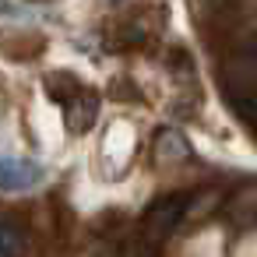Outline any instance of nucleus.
I'll return each mask as SVG.
<instances>
[{"label":"nucleus","instance_id":"1","mask_svg":"<svg viewBox=\"0 0 257 257\" xmlns=\"http://www.w3.org/2000/svg\"><path fill=\"white\" fill-rule=\"evenodd\" d=\"M183 215H187V197H159L148 211H145V218H141V239L148 243V246H159L180 222H183Z\"/></svg>","mask_w":257,"mask_h":257},{"label":"nucleus","instance_id":"2","mask_svg":"<svg viewBox=\"0 0 257 257\" xmlns=\"http://www.w3.org/2000/svg\"><path fill=\"white\" fill-rule=\"evenodd\" d=\"M46 180V166L22 155H0V190L4 194H29Z\"/></svg>","mask_w":257,"mask_h":257},{"label":"nucleus","instance_id":"3","mask_svg":"<svg viewBox=\"0 0 257 257\" xmlns=\"http://www.w3.org/2000/svg\"><path fill=\"white\" fill-rule=\"evenodd\" d=\"M187 155H190V145L180 131L166 127V131L155 134V159L159 162H173V159H187Z\"/></svg>","mask_w":257,"mask_h":257},{"label":"nucleus","instance_id":"4","mask_svg":"<svg viewBox=\"0 0 257 257\" xmlns=\"http://www.w3.org/2000/svg\"><path fill=\"white\" fill-rule=\"evenodd\" d=\"M25 253V232L15 222H0V257H22Z\"/></svg>","mask_w":257,"mask_h":257},{"label":"nucleus","instance_id":"5","mask_svg":"<svg viewBox=\"0 0 257 257\" xmlns=\"http://www.w3.org/2000/svg\"><path fill=\"white\" fill-rule=\"evenodd\" d=\"M0 18L22 22V18H32V8L29 4H18V0H0Z\"/></svg>","mask_w":257,"mask_h":257}]
</instances>
